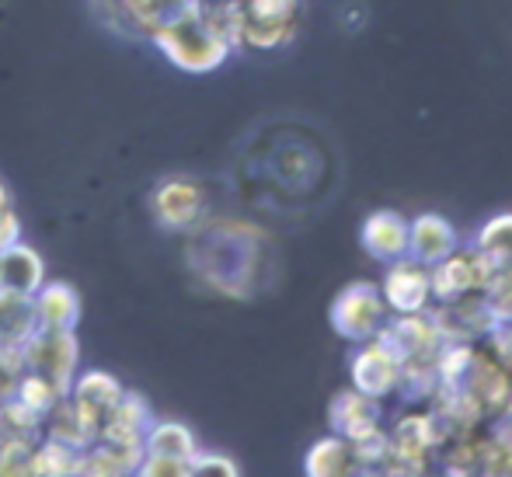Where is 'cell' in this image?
<instances>
[{
  "instance_id": "6da1fadb",
  "label": "cell",
  "mask_w": 512,
  "mask_h": 477,
  "mask_svg": "<svg viewBox=\"0 0 512 477\" xmlns=\"http://www.w3.org/2000/svg\"><path fill=\"white\" fill-rule=\"evenodd\" d=\"M150 42L161 49V56L171 67L185 70V74H213L237 53V42L230 35L227 21L203 0L189 7L182 18L164 25Z\"/></svg>"
},
{
  "instance_id": "7a4b0ae2",
  "label": "cell",
  "mask_w": 512,
  "mask_h": 477,
  "mask_svg": "<svg viewBox=\"0 0 512 477\" xmlns=\"http://www.w3.org/2000/svg\"><path fill=\"white\" fill-rule=\"evenodd\" d=\"M227 21L237 49H283L304 25V0H220L213 7Z\"/></svg>"
},
{
  "instance_id": "3957f363",
  "label": "cell",
  "mask_w": 512,
  "mask_h": 477,
  "mask_svg": "<svg viewBox=\"0 0 512 477\" xmlns=\"http://www.w3.org/2000/svg\"><path fill=\"white\" fill-rule=\"evenodd\" d=\"M77 359H81L77 335L63 328H46V324H39V331L21 345L25 373L53 383L63 397L70 394V383L77 377Z\"/></svg>"
},
{
  "instance_id": "277c9868",
  "label": "cell",
  "mask_w": 512,
  "mask_h": 477,
  "mask_svg": "<svg viewBox=\"0 0 512 477\" xmlns=\"http://www.w3.org/2000/svg\"><path fill=\"white\" fill-rule=\"evenodd\" d=\"M387 314L391 310H387L384 296H380V286L370 283V279H356V283L342 286V293L328 307L331 331L352 345L370 342L380 331V324L387 321Z\"/></svg>"
},
{
  "instance_id": "5b68a950",
  "label": "cell",
  "mask_w": 512,
  "mask_h": 477,
  "mask_svg": "<svg viewBox=\"0 0 512 477\" xmlns=\"http://www.w3.org/2000/svg\"><path fill=\"white\" fill-rule=\"evenodd\" d=\"M391 439V467L387 474H429L436 467V432L429 408H405L387 429Z\"/></svg>"
},
{
  "instance_id": "8992f818",
  "label": "cell",
  "mask_w": 512,
  "mask_h": 477,
  "mask_svg": "<svg viewBox=\"0 0 512 477\" xmlns=\"http://www.w3.org/2000/svg\"><path fill=\"white\" fill-rule=\"evenodd\" d=\"M122 394H126V387L105 370H88V373H77L74 377L67 401H70V408H74L77 425H81L88 443L102 439V432L108 429V422H112L115 408H119Z\"/></svg>"
},
{
  "instance_id": "52a82bcc",
  "label": "cell",
  "mask_w": 512,
  "mask_h": 477,
  "mask_svg": "<svg viewBox=\"0 0 512 477\" xmlns=\"http://www.w3.org/2000/svg\"><path fill=\"white\" fill-rule=\"evenodd\" d=\"M196 450H199V443L189 432V425L157 422L154 418L147 439H143V460H140V471L136 474H143V477H189Z\"/></svg>"
},
{
  "instance_id": "ba28073f",
  "label": "cell",
  "mask_w": 512,
  "mask_h": 477,
  "mask_svg": "<svg viewBox=\"0 0 512 477\" xmlns=\"http://www.w3.org/2000/svg\"><path fill=\"white\" fill-rule=\"evenodd\" d=\"M150 213L168 234H192L206 220V192L192 178H164L150 195Z\"/></svg>"
},
{
  "instance_id": "9c48e42d",
  "label": "cell",
  "mask_w": 512,
  "mask_h": 477,
  "mask_svg": "<svg viewBox=\"0 0 512 477\" xmlns=\"http://www.w3.org/2000/svg\"><path fill=\"white\" fill-rule=\"evenodd\" d=\"M495 265L481 255L478 248H457L429 269V289L432 303H450L467 293H481L485 279L492 276Z\"/></svg>"
},
{
  "instance_id": "30bf717a",
  "label": "cell",
  "mask_w": 512,
  "mask_h": 477,
  "mask_svg": "<svg viewBox=\"0 0 512 477\" xmlns=\"http://www.w3.org/2000/svg\"><path fill=\"white\" fill-rule=\"evenodd\" d=\"M425 314H429L439 342H485V335L495 324L492 310H488L481 293H467L460 300L436 303V307L429 303Z\"/></svg>"
},
{
  "instance_id": "8fae6325",
  "label": "cell",
  "mask_w": 512,
  "mask_h": 477,
  "mask_svg": "<svg viewBox=\"0 0 512 477\" xmlns=\"http://www.w3.org/2000/svg\"><path fill=\"white\" fill-rule=\"evenodd\" d=\"M373 338H377L401 366L415 363V359H432L439 352V345H443L425 310L422 314H387V321L380 324V331Z\"/></svg>"
},
{
  "instance_id": "7c38bea8",
  "label": "cell",
  "mask_w": 512,
  "mask_h": 477,
  "mask_svg": "<svg viewBox=\"0 0 512 477\" xmlns=\"http://www.w3.org/2000/svg\"><path fill=\"white\" fill-rule=\"evenodd\" d=\"M380 296H384L391 314H422L432 303L429 289V265L415 262V258H398L387 265L384 279H380Z\"/></svg>"
},
{
  "instance_id": "4fadbf2b",
  "label": "cell",
  "mask_w": 512,
  "mask_h": 477,
  "mask_svg": "<svg viewBox=\"0 0 512 477\" xmlns=\"http://www.w3.org/2000/svg\"><path fill=\"white\" fill-rule=\"evenodd\" d=\"M349 370H352L349 373L352 387H356L359 394L373 397V401H387V397H394V390H398L401 363L377 342V338L359 342V349L352 352Z\"/></svg>"
},
{
  "instance_id": "5bb4252c",
  "label": "cell",
  "mask_w": 512,
  "mask_h": 477,
  "mask_svg": "<svg viewBox=\"0 0 512 477\" xmlns=\"http://www.w3.org/2000/svg\"><path fill=\"white\" fill-rule=\"evenodd\" d=\"M328 429L335 432V436L349 439V443H359V439L384 429V404L359 394L356 387L338 390L328 404Z\"/></svg>"
},
{
  "instance_id": "9a60e30c",
  "label": "cell",
  "mask_w": 512,
  "mask_h": 477,
  "mask_svg": "<svg viewBox=\"0 0 512 477\" xmlns=\"http://www.w3.org/2000/svg\"><path fill=\"white\" fill-rule=\"evenodd\" d=\"M359 244L373 262H398L408 255V220L394 209H377L359 227Z\"/></svg>"
},
{
  "instance_id": "2e32d148",
  "label": "cell",
  "mask_w": 512,
  "mask_h": 477,
  "mask_svg": "<svg viewBox=\"0 0 512 477\" xmlns=\"http://www.w3.org/2000/svg\"><path fill=\"white\" fill-rule=\"evenodd\" d=\"M460 248V234L446 216L439 213H422L408 223V258L422 265H436L443 262L446 255Z\"/></svg>"
},
{
  "instance_id": "e0dca14e",
  "label": "cell",
  "mask_w": 512,
  "mask_h": 477,
  "mask_svg": "<svg viewBox=\"0 0 512 477\" xmlns=\"http://www.w3.org/2000/svg\"><path fill=\"white\" fill-rule=\"evenodd\" d=\"M140 460H143V446L115 443V439H95V443L84 446L77 474H91V477L136 474L140 471Z\"/></svg>"
},
{
  "instance_id": "ac0fdd59",
  "label": "cell",
  "mask_w": 512,
  "mask_h": 477,
  "mask_svg": "<svg viewBox=\"0 0 512 477\" xmlns=\"http://www.w3.org/2000/svg\"><path fill=\"white\" fill-rule=\"evenodd\" d=\"M39 331V310H35L32 293H14L0 289V345H21Z\"/></svg>"
},
{
  "instance_id": "d6986e66",
  "label": "cell",
  "mask_w": 512,
  "mask_h": 477,
  "mask_svg": "<svg viewBox=\"0 0 512 477\" xmlns=\"http://www.w3.org/2000/svg\"><path fill=\"white\" fill-rule=\"evenodd\" d=\"M32 296H35V310H39V324L77 331V324H81V293H77L74 286L42 283Z\"/></svg>"
},
{
  "instance_id": "ffe728a7",
  "label": "cell",
  "mask_w": 512,
  "mask_h": 477,
  "mask_svg": "<svg viewBox=\"0 0 512 477\" xmlns=\"http://www.w3.org/2000/svg\"><path fill=\"white\" fill-rule=\"evenodd\" d=\"M42 283H46V265H42L39 251H32L21 241L0 251V289L35 293Z\"/></svg>"
},
{
  "instance_id": "44dd1931",
  "label": "cell",
  "mask_w": 512,
  "mask_h": 477,
  "mask_svg": "<svg viewBox=\"0 0 512 477\" xmlns=\"http://www.w3.org/2000/svg\"><path fill=\"white\" fill-rule=\"evenodd\" d=\"M150 425H154V411H150L147 397L136 394V390H126L115 408L112 422L102 432V439H115V443H129V446H143Z\"/></svg>"
},
{
  "instance_id": "7402d4cb",
  "label": "cell",
  "mask_w": 512,
  "mask_h": 477,
  "mask_svg": "<svg viewBox=\"0 0 512 477\" xmlns=\"http://www.w3.org/2000/svg\"><path fill=\"white\" fill-rule=\"evenodd\" d=\"M304 471L310 477H349V474H359L356 450H352L349 439H342V436H335V432H331L328 439H317V443L307 450Z\"/></svg>"
},
{
  "instance_id": "603a6c76",
  "label": "cell",
  "mask_w": 512,
  "mask_h": 477,
  "mask_svg": "<svg viewBox=\"0 0 512 477\" xmlns=\"http://www.w3.org/2000/svg\"><path fill=\"white\" fill-rule=\"evenodd\" d=\"M42 415L21 404L18 397L0 401V446H39Z\"/></svg>"
},
{
  "instance_id": "cb8c5ba5",
  "label": "cell",
  "mask_w": 512,
  "mask_h": 477,
  "mask_svg": "<svg viewBox=\"0 0 512 477\" xmlns=\"http://www.w3.org/2000/svg\"><path fill=\"white\" fill-rule=\"evenodd\" d=\"M81 453L84 450H77V446L42 436L39 446L32 450V474L35 477H70L81 467Z\"/></svg>"
},
{
  "instance_id": "d4e9b609",
  "label": "cell",
  "mask_w": 512,
  "mask_h": 477,
  "mask_svg": "<svg viewBox=\"0 0 512 477\" xmlns=\"http://www.w3.org/2000/svg\"><path fill=\"white\" fill-rule=\"evenodd\" d=\"M471 248H478L495 269H499V265H512V213H502V216H495V220H488L485 227L478 230Z\"/></svg>"
},
{
  "instance_id": "484cf974",
  "label": "cell",
  "mask_w": 512,
  "mask_h": 477,
  "mask_svg": "<svg viewBox=\"0 0 512 477\" xmlns=\"http://www.w3.org/2000/svg\"><path fill=\"white\" fill-rule=\"evenodd\" d=\"M488 310H492L495 324H512V265H499L481 286Z\"/></svg>"
},
{
  "instance_id": "4316f807",
  "label": "cell",
  "mask_w": 512,
  "mask_h": 477,
  "mask_svg": "<svg viewBox=\"0 0 512 477\" xmlns=\"http://www.w3.org/2000/svg\"><path fill=\"white\" fill-rule=\"evenodd\" d=\"M21 373H25V363H21V349H14V345H0V401L14 397Z\"/></svg>"
},
{
  "instance_id": "83f0119b",
  "label": "cell",
  "mask_w": 512,
  "mask_h": 477,
  "mask_svg": "<svg viewBox=\"0 0 512 477\" xmlns=\"http://www.w3.org/2000/svg\"><path fill=\"white\" fill-rule=\"evenodd\" d=\"M209 474H213V477H237V474H241V467H237L230 457H223V453L196 450L189 477H209Z\"/></svg>"
},
{
  "instance_id": "f1b7e54d",
  "label": "cell",
  "mask_w": 512,
  "mask_h": 477,
  "mask_svg": "<svg viewBox=\"0 0 512 477\" xmlns=\"http://www.w3.org/2000/svg\"><path fill=\"white\" fill-rule=\"evenodd\" d=\"M18 241H21V220H18V213H14L11 199H0V251Z\"/></svg>"
},
{
  "instance_id": "f546056e",
  "label": "cell",
  "mask_w": 512,
  "mask_h": 477,
  "mask_svg": "<svg viewBox=\"0 0 512 477\" xmlns=\"http://www.w3.org/2000/svg\"><path fill=\"white\" fill-rule=\"evenodd\" d=\"M0 199H7V192H4V185H0Z\"/></svg>"
}]
</instances>
